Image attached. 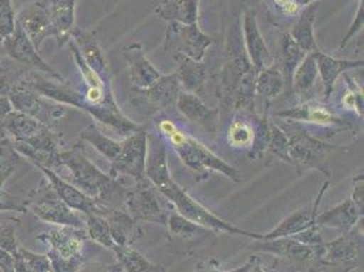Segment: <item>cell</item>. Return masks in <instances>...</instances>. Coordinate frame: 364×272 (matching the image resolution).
Segmentation results:
<instances>
[{
    "label": "cell",
    "instance_id": "obj_7",
    "mask_svg": "<svg viewBox=\"0 0 364 272\" xmlns=\"http://www.w3.org/2000/svg\"><path fill=\"white\" fill-rule=\"evenodd\" d=\"M158 192L166 197L167 200L176 207V211L180 212L182 216H185L186 219L198 224L200 226L208 229L210 231H213V233L225 231V233H230V234H240V236L249 237L252 240H262L264 239V234L243 230V229L234 226L226 221L220 219L213 212L210 211L208 209H205L201 203H198V200H195L193 197H191L174 180H171L168 184H166Z\"/></svg>",
    "mask_w": 364,
    "mask_h": 272
},
{
    "label": "cell",
    "instance_id": "obj_39",
    "mask_svg": "<svg viewBox=\"0 0 364 272\" xmlns=\"http://www.w3.org/2000/svg\"><path fill=\"white\" fill-rule=\"evenodd\" d=\"M117 263L125 272H164L161 266L151 263L131 246H114Z\"/></svg>",
    "mask_w": 364,
    "mask_h": 272
},
{
    "label": "cell",
    "instance_id": "obj_29",
    "mask_svg": "<svg viewBox=\"0 0 364 272\" xmlns=\"http://www.w3.org/2000/svg\"><path fill=\"white\" fill-rule=\"evenodd\" d=\"M316 16H317L316 3L304 7L298 18L292 22V26L289 31V34L291 36V38L295 41V44L306 53H313V52L319 51V46H317V41H316V36H314Z\"/></svg>",
    "mask_w": 364,
    "mask_h": 272
},
{
    "label": "cell",
    "instance_id": "obj_16",
    "mask_svg": "<svg viewBox=\"0 0 364 272\" xmlns=\"http://www.w3.org/2000/svg\"><path fill=\"white\" fill-rule=\"evenodd\" d=\"M274 116L286 120L316 124L321 127H336L338 128V131H346L352 128V122L334 113L333 110L326 105V103L321 104L313 101H304L301 105L277 112Z\"/></svg>",
    "mask_w": 364,
    "mask_h": 272
},
{
    "label": "cell",
    "instance_id": "obj_17",
    "mask_svg": "<svg viewBox=\"0 0 364 272\" xmlns=\"http://www.w3.org/2000/svg\"><path fill=\"white\" fill-rule=\"evenodd\" d=\"M363 253V233L359 224L346 234H340L333 241L323 242L322 266L355 264Z\"/></svg>",
    "mask_w": 364,
    "mask_h": 272
},
{
    "label": "cell",
    "instance_id": "obj_24",
    "mask_svg": "<svg viewBox=\"0 0 364 272\" xmlns=\"http://www.w3.org/2000/svg\"><path fill=\"white\" fill-rule=\"evenodd\" d=\"M318 75L323 86V101L328 103L332 93H333L334 83L340 76L349 73L350 70L363 68V61H348V59H337L331 55L323 53L321 49L314 52Z\"/></svg>",
    "mask_w": 364,
    "mask_h": 272
},
{
    "label": "cell",
    "instance_id": "obj_33",
    "mask_svg": "<svg viewBox=\"0 0 364 272\" xmlns=\"http://www.w3.org/2000/svg\"><path fill=\"white\" fill-rule=\"evenodd\" d=\"M306 52H304L299 46L295 44V41L291 38L289 31H283L279 40L277 46V67L283 75L286 86H291L292 75L296 70V67L301 64V61L306 58Z\"/></svg>",
    "mask_w": 364,
    "mask_h": 272
},
{
    "label": "cell",
    "instance_id": "obj_45",
    "mask_svg": "<svg viewBox=\"0 0 364 272\" xmlns=\"http://www.w3.org/2000/svg\"><path fill=\"white\" fill-rule=\"evenodd\" d=\"M343 78L348 86V90L341 100V105L349 112H355L356 116L363 117V88L353 80L349 73H346Z\"/></svg>",
    "mask_w": 364,
    "mask_h": 272
},
{
    "label": "cell",
    "instance_id": "obj_14",
    "mask_svg": "<svg viewBox=\"0 0 364 272\" xmlns=\"http://www.w3.org/2000/svg\"><path fill=\"white\" fill-rule=\"evenodd\" d=\"M256 244L250 249L271 253L273 256L284 258L292 263H311L321 264V257L323 253V244L321 246H310L298 240L295 236L280 237L273 240H256ZM325 242V241H323Z\"/></svg>",
    "mask_w": 364,
    "mask_h": 272
},
{
    "label": "cell",
    "instance_id": "obj_11",
    "mask_svg": "<svg viewBox=\"0 0 364 272\" xmlns=\"http://www.w3.org/2000/svg\"><path fill=\"white\" fill-rule=\"evenodd\" d=\"M9 100L14 110L25 113L48 127H53L55 122L65 115L64 106L55 101H46L43 95L26 86L22 79L18 80L10 91Z\"/></svg>",
    "mask_w": 364,
    "mask_h": 272
},
{
    "label": "cell",
    "instance_id": "obj_37",
    "mask_svg": "<svg viewBox=\"0 0 364 272\" xmlns=\"http://www.w3.org/2000/svg\"><path fill=\"white\" fill-rule=\"evenodd\" d=\"M181 88L188 93H193L200 95L204 90L207 83V63L205 61H195L191 59H181L178 61V68L176 71Z\"/></svg>",
    "mask_w": 364,
    "mask_h": 272
},
{
    "label": "cell",
    "instance_id": "obj_28",
    "mask_svg": "<svg viewBox=\"0 0 364 272\" xmlns=\"http://www.w3.org/2000/svg\"><path fill=\"white\" fill-rule=\"evenodd\" d=\"M201 0H164L154 13L167 22H177L182 25H196L200 16Z\"/></svg>",
    "mask_w": 364,
    "mask_h": 272
},
{
    "label": "cell",
    "instance_id": "obj_12",
    "mask_svg": "<svg viewBox=\"0 0 364 272\" xmlns=\"http://www.w3.org/2000/svg\"><path fill=\"white\" fill-rule=\"evenodd\" d=\"M156 188L146 177L135 182V187L128 189L124 200V209L135 221H146L166 226L167 212L156 195Z\"/></svg>",
    "mask_w": 364,
    "mask_h": 272
},
{
    "label": "cell",
    "instance_id": "obj_15",
    "mask_svg": "<svg viewBox=\"0 0 364 272\" xmlns=\"http://www.w3.org/2000/svg\"><path fill=\"white\" fill-rule=\"evenodd\" d=\"M25 158L16 152L13 140L0 128V211L26 212L25 199L7 194L3 187Z\"/></svg>",
    "mask_w": 364,
    "mask_h": 272
},
{
    "label": "cell",
    "instance_id": "obj_34",
    "mask_svg": "<svg viewBox=\"0 0 364 272\" xmlns=\"http://www.w3.org/2000/svg\"><path fill=\"white\" fill-rule=\"evenodd\" d=\"M48 125L13 109L7 115L0 128L10 136L13 142H26L28 139L41 132Z\"/></svg>",
    "mask_w": 364,
    "mask_h": 272
},
{
    "label": "cell",
    "instance_id": "obj_44",
    "mask_svg": "<svg viewBox=\"0 0 364 272\" xmlns=\"http://www.w3.org/2000/svg\"><path fill=\"white\" fill-rule=\"evenodd\" d=\"M269 152L276 158L291 165L289 155V137L286 135L284 130L279 124L272 122V121H269V134H268L267 152Z\"/></svg>",
    "mask_w": 364,
    "mask_h": 272
},
{
    "label": "cell",
    "instance_id": "obj_25",
    "mask_svg": "<svg viewBox=\"0 0 364 272\" xmlns=\"http://www.w3.org/2000/svg\"><path fill=\"white\" fill-rule=\"evenodd\" d=\"M176 105L186 120L201 125L203 128L211 132L218 128L219 109L210 108L198 94L181 91Z\"/></svg>",
    "mask_w": 364,
    "mask_h": 272
},
{
    "label": "cell",
    "instance_id": "obj_10",
    "mask_svg": "<svg viewBox=\"0 0 364 272\" xmlns=\"http://www.w3.org/2000/svg\"><path fill=\"white\" fill-rule=\"evenodd\" d=\"M149 152V135L141 128L122 142V150L112 162L110 177L128 176L139 182L146 177V159Z\"/></svg>",
    "mask_w": 364,
    "mask_h": 272
},
{
    "label": "cell",
    "instance_id": "obj_41",
    "mask_svg": "<svg viewBox=\"0 0 364 272\" xmlns=\"http://www.w3.org/2000/svg\"><path fill=\"white\" fill-rule=\"evenodd\" d=\"M14 260L16 272H56L46 255L34 253L23 246H19Z\"/></svg>",
    "mask_w": 364,
    "mask_h": 272
},
{
    "label": "cell",
    "instance_id": "obj_53",
    "mask_svg": "<svg viewBox=\"0 0 364 272\" xmlns=\"http://www.w3.org/2000/svg\"><path fill=\"white\" fill-rule=\"evenodd\" d=\"M219 264L215 260H207L198 264L196 272H219Z\"/></svg>",
    "mask_w": 364,
    "mask_h": 272
},
{
    "label": "cell",
    "instance_id": "obj_58",
    "mask_svg": "<svg viewBox=\"0 0 364 272\" xmlns=\"http://www.w3.org/2000/svg\"><path fill=\"white\" fill-rule=\"evenodd\" d=\"M3 53H4V48H3V38L0 37V58L3 56Z\"/></svg>",
    "mask_w": 364,
    "mask_h": 272
},
{
    "label": "cell",
    "instance_id": "obj_36",
    "mask_svg": "<svg viewBox=\"0 0 364 272\" xmlns=\"http://www.w3.org/2000/svg\"><path fill=\"white\" fill-rule=\"evenodd\" d=\"M318 67L317 61L313 53H307L304 61L296 67L291 86L295 91V94L304 101H309V95L313 93L316 83L318 80Z\"/></svg>",
    "mask_w": 364,
    "mask_h": 272
},
{
    "label": "cell",
    "instance_id": "obj_31",
    "mask_svg": "<svg viewBox=\"0 0 364 272\" xmlns=\"http://www.w3.org/2000/svg\"><path fill=\"white\" fill-rule=\"evenodd\" d=\"M149 143L152 145V149L147 152L146 179L159 191L173 180L167 165L166 147L161 137H154Z\"/></svg>",
    "mask_w": 364,
    "mask_h": 272
},
{
    "label": "cell",
    "instance_id": "obj_49",
    "mask_svg": "<svg viewBox=\"0 0 364 272\" xmlns=\"http://www.w3.org/2000/svg\"><path fill=\"white\" fill-rule=\"evenodd\" d=\"M350 199L364 210V184L363 176H359L358 179L353 180V191H352V197Z\"/></svg>",
    "mask_w": 364,
    "mask_h": 272
},
{
    "label": "cell",
    "instance_id": "obj_55",
    "mask_svg": "<svg viewBox=\"0 0 364 272\" xmlns=\"http://www.w3.org/2000/svg\"><path fill=\"white\" fill-rule=\"evenodd\" d=\"M356 267V264H346V266H337L332 272H350Z\"/></svg>",
    "mask_w": 364,
    "mask_h": 272
},
{
    "label": "cell",
    "instance_id": "obj_18",
    "mask_svg": "<svg viewBox=\"0 0 364 272\" xmlns=\"http://www.w3.org/2000/svg\"><path fill=\"white\" fill-rule=\"evenodd\" d=\"M242 16L243 46L249 56V61H252L258 74L261 70L272 64V55L258 28L256 11L246 7L242 11Z\"/></svg>",
    "mask_w": 364,
    "mask_h": 272
},
{
    "label": "cell",
    "instance_id": "obj_8",
    "mask_svg": "<svg viewBox=\"0 0 364 272\" xmlns=\"http://www.w3.org/2000/svg\"><path fill=\"white\" fill-rule=\"evenodd\" d=\"M26 202V210L46 224L56 226H73L85 229L86 222L79 214L71 210L60 197L56 195L50 182L44 179L38 187L31 191Z\"/></svg>",
    "mask_w": 364,
    "mask_h": 272
},
{
    "label": "cell",
    "instance_id": "obj_50",
    "mask_svg": "<svg viewBox=\"0 0 364 272\" xmlns=\"http://www.w3.org/2000/svg\"><path fill=\"white\" fill-rule=\"evenodd\" d=\"M14 266H16L14 255H11L10 252L0 248V271L16 272Z\"/></svg>",
    "mask_w": 364,
    "mask_h": 272
},
{
    "label": "cell",
    "instance_id": "obj_46",
    "mask_svg": "<svg viewBox=\"0 0 364 272\" xmlns=\"http://www.w3.org/2000/svg\"><path fill=\"white\" fill-rule=\"evenodd\" d=\"M16 241V229L13 225H0V248L16 256L19 249Z\"/></svg>",
    "mask_w": 364,
    "mask_h": 272
},
{
    "label": "cell",
    "instance_id": "obj_22",
    "mask_svg": "<svg viewBox=\"0 0 364 272\" xmlns=\"http://www.w3.org/2000/svg\"><path fill=\"white\" fill-rule=\"evenodd\" d=\"M328 187H329V182H326L322 185V188L319 189L318 197L311 207H304L302 210H298V211L291 214L269 233L264 234L262 240H273V239H280V237L295 236V234H299L304 230H307L309 227L314 226L316 218L318 215L321 199L323 197L325 191L328 189Z\"/></svg>",
    "mask_w": 364,
    "mask_h": 272
},
{
    "label": "cell",
    "instance_id": "obj_40",
    "mask_svg": "<svg viewBox=\"0 0 364 272\" xmlns=\"http://www.w3.org/2000/svg\"><path fill=\"white\" fill-rule=\"evenodd\" d=\"M255 124L242 117H234L228 130V143L232 149L249 152L255 142Z\"/></svg>",
    "mask_w": 364,
    "mask_h": 272
},
{
    "label": "cell",
    "instance_id": "obj_57",
    "mask_svg": "<svg viewBox=\"0 0 364 272\" xmlns=\"http://www.w3.org/2000/svg\"><path fill=\"white\" fill-rule=\"evenodd\" d=\"M11 3H13V0H0V7L7 6V4H11Z\"/></svg>",
    "mask_w": 364,
    "mask_h": 272
},
{
    "label": "cell",
    "instance_id": "obj_3",
    "mask_svg": "<svg viewBox=\"0 0 364 272\" xmlns=\"http://www.w3.org/2000/svg\"><path fill=\"white\" fill-rule=\"evenodd\" d=\"M61 167H67L76 188L94 199L105 211L124 209L128 189L119 179H113L95 167L76 147L63 149L59 152Z\"/></svg>",
    "mask_w": 364,
    "mask_h": 272
},
{
    "label": "cell",
    "instance_id": "obj_27",
    "mask_svg": "<svg viewBox=\"0 0 364 272\" xmlns=\"http://www.w3.org/2000/svg\"><path fill=\"white\" fill-rule=\"evenodd\" d=\"M77 0H49L53 37L60 48L68 44L75 29V9Z\"/></svg>",
    "mask_w": 364,
    "mask_h": 272
},
{
    "label": "cell",
    "instance_id": "obj_13",
    "mask_svg": "<svg viewBox=\"0 0 364 272\" xmlns=\"http://www.w3.org/2000/svg\"><path fill=\"white\" fill-rule=\"evenodd\" d=\"M3 48H4V52L13 61L31 68V71H37L46 75V78H50L58 82H65L64 78L40 56L38 49L31 43L28 34L16 21L14 31L3 40Z\"/></svg>",
    "mask_w": 364,
    "mask_h": 272
},
{
    "label": "cell",
    "instance_id": "obj_38",
    "mask_svg": "<svg viewBox=\"0 0 364 272\" xmlns=\"http://www.w3.org/2000/svg\"><path fill=\"white\" fill-rule=\"evenodd\" d=\"M79 139L87 142L110 162H113L117 158L122 150V142H117L109 136L104 135L95 125H89L86 130H83L79 135Z\"/></svg>",
    "mask_w": 364,
    "mask_h": 272
},
{
    "label": "cell",
    "instance_id": "obj_2",
    "mask_svg": "<svg viewBox=\"0 0 364 272\" xmlns=\"http://www.w3.org/2000/svg\"><path fill=\"white\" fill-rule=\"evenodd\" d=\"M29 86L48 100H52L58 104L75 106L83 112H87L95 120L112 127L120 134L131 135L141 130V127L137 125L136 122L124 116L114 100L112 85L86 88L85 93H79L68 88L65 83L53 80L41 74H33L29 79Z\"/></svg>",
    "mask_w": 364,
    "mask_h": 272
},
{
    "label": "cell",
    "instance_id": "obj_56",
    "mask_svg": "<svg viewBox=\"0 0 364 272\" xmlns=\"http://www.w3.org/2000/svg\"><path fill=\"white\" fill-rule=\"evenodd\" d=\"M298 4H299V7L304 10V7H307V6H310V4H314L317 0H295Z\"/></svg>",
    "mask_w": 364,
    "mask_h": 272
},
{
    "label": "cell",
    "instance_id": "obj_5",
    "mask_svg": "<svg viewBox=\"0 0 364 272\" xmlns=\"http://www.w3.org/2000/svg\"><path fill=\"white\" fill-rule=\"evenodd\" d=\"M49 245L46 256L56 272H79L85 266V248L89 241L86 229L55 226L37 236Z\"/></svg>",
    "mask_w": 364,
    "mask_h": 272
},
{
    "label": "cell",
    "instance_id": "obj_21",
    "mask_svg": "<svg viewBox=\"0 0 364 272\" xmlns=\"http://www.w3.org/2000/svg\"><path fill=\"white\" fill-rule=\"evenodd\" d=\"M122 55L128 64L131 83L136 90L150 88L162 75L159 70L149 61L144 48L140 43L125 46L122 49Z\"/></svg>",
    "mask_w": 364,
    "mask_h": 272
},
{
    "label": "cell",
    "instance_id": "obj_6",
    "mask_svg": "<svg viewBox=\"0 0 364 272\" xmlns=\"http://www.w3.org/2000/svg\"><path fill=\"white\" fill-rule=\"evenodd\" d=\"M282 127V125H280ZM289 137V155L291 165L296 167L299 174L302 170H318L326 177L331 176L328 159L336 146L310 135L298 121L289 120L282 127Z\"/></svg>",
    "mask_w": 364,
    "mask_h": 272
},
{
    "label": "cell",
    "instance_id": "obj_1",
    "mask_svg": "<svg viewBox=\"0 0 364 272\" xmlns=\"http://www.w3.org/2000/svg\"><path fill=\"white\" fill-rule=\"evenodd\" d=\"M234 6L226 28V61L216 76V93L222 105L253 113L257 71L243 46L242 10L240 4Z\"/></svg>",
    "mask_w": 364,
    "mask_h": 272
},
{
    "label": "cell",
    "instance_id": "obj_54",
    "mask_svg": "<svg viewBox=\"0 0 364 272\" xmlns=\"http://www.w3.org/2000/svg\"><path fill=\"white\" fill-rule=\"evenodd\" d=\"M258 263L257 257H252L246 264H243L242 267H238V268H235V270H232V271H225V272H249L256 264ZM223 272V271H219Z\"/></svg>",
    "mask_w": 364,
    "mask_h": 272
},
{
    "label": "cell",
    "instance_id": "obj_48",
    "mask_svg": "<svg viewBox=\"0 0 364 272\" xmlns=\"http://www.w3.org/2000/svg\"><path fill=\"white\" fill-rule=\"evenodd\" d=\"M18 80H21V79L14 78V75L7 73L6 70L0 68V95L9 97L10 91L14 88V85H16Z\"/></svg>",
    "mask_w": 364,
    "mask_h": 272
},
{
    "label": "cell",
    "instance_id": "obj_19",
    "mask_svg": "<svg viewBox=\"0 0 364 272\" xmlns=\"http://www.w3.org/2000/svg\"><path fill=\"white\" fill-rule=\"evenodd\" d=\"M16 22L22 26L37 49H40L46 38L53 37L49 0H36L26 6L16 16Z\"/></svg>",
    "mask_w": 364,
    "mask_h": 272
},
{
    "label": "cell",
    "instance_id": "obj_51",
    "mask_svg": "<svg viewBox=\"0 0 364 272\" xmlns=\"http://www.w3.org/2000/svg\"><path fill=\"white\" fill-rule=\"evenodd\" d=\"M79 272H122V267L119 264V263H116V264H109V266H105V264H91V266H83Z\"/></svg>",
    "mask_w": 364,
    "mask_h": 272
},
{
    "label": "cell",
    "instance_id": "obj_43",
    "mask_svg": "<svg viewBox=\"0 0 364 272\" xmlns=\"http://www.w3.org/2000/svg\"><path fill=\"white\" fill-rule=\"evenodd\" d=\"M86 231L89 236V240L91 241L113 251L114 249V242L112 240L110 236V227L107 224V219L104 215H98V214H91L86 215Z\"/></svg>",
    "mask_w": 364,
    "mask_h": 272
},
{
    "label": "cell",
    "instance_id": "obj_9",
    "mask_svg": "<svg viewBox=\"0 0 364 272\" xmlns=\"http://www.w3.org/2000/svg\"><path fill=\"white\" fill-rule=\"evenodd\" d=\"M165 51L176 61L191 59L203 61L208 48L213 46V37L205 34L196 25H182L168 22L165 33Z\"/></svg>",
    "mask_w": 364,
    "mask_h": 272
},
{
    "label": "cell",
    "instance_id": "obj_4",
    "mask_svg": "<svg viewBox=\"0 0 364 272\" xmlns=\"http://www.w3.org/2000/svg\"><path fill=\"white\" fill-rule=\"evenodd\" d=\"M159 132L166 137L173 149L180 157L182 164L189 167L192 172H216L226 176L231 182H241V174L234 167H231L225 159L218 157L215 152L205 147L193 136L186 135L181 130L168 119H164L158 124Z\"/></svg>",
    "mask_w": 364,
    "mask_h": 272
},
{
    "label": "cell",
    "instance_id": "obj_42",
    "mask_svg": "<svg viewBox=\"0 0 364 272\" xmlns=\"http://www.w3.org/2000/svg\"><path fill=\"white\" fill-rule=\"evenodd\" d=\"M166 226L173 236L183 240H192L195 237H198L200 234H205L210 231L208 229L186 219L177 211H170L167 214Z\"/></svg>",
    "mask_w": 364,
    "mask_h": 272
},
{
    "label": "cell",
    "instance_id": "obj_52",
    "mask_svg": "<svg viewBox=\"0 0 364 272\" xmlns=\"http://www.w3.org/2000/svg\"><path fill=\"white\" fill-rule=\"evenodd\" d=\"M11 110H13V106H11V103H10L9 97L0 95V127H1L3 121H4V119L7 117V115H9Z\"/></svg>",
    "mask_w": 364,
    "mask_h": 272
},
{
    "label": "cell",
    "instance_id": "obj_30",
    "mask_svg": "<svg viewBox=\"0 0 364 272\" xmlns=\"http://www.w3.org/2000/svg\"><path fill=\"white\" fill-rule=\"evenodd\" d=\"M110 227V236L116 246H131L141 236V230L124 209L110 210L105 215Z\"/></svg>",
    "mask_w": 364,
    "mask_h": 272
},
{
    "label": "cell",
    "instance_id": "obj_32",
    "mask_svg": "<svg viewBox=\"0 0 364 272\" xmlns=\"http://www.w3.org/2000/svg\"><path fill=\"white\" fill-rule=\"evenodd\" d=\"M137 91L141 93V95L147 101H150L152 105L166 109L177 104V100L182 90L181 83L174 73L170 75H161L150 88Z\"/></svg>",
    "mask_w": 364,
    "mask_h": 272
},
{
    "label": "cell",
    "instance_id": "obj_20",
    "mask_svg": "<svg viewBox=\"0 0 364 272\" xmlns=\"http://www.w3.org/2000/svg\"><path fill=\"white\" fill-rule=\"evenodd\" d=\"M38 167L46 180L50 182V185L53 187L56 195L60 197L61 200L76 212H82L85 215H91V214H98V215H107V212L90 197H87L86 194H83L79 188H76L74 184L63 180L59 173L50 170L46 167Z\"/></svg>",
    "mask_w": 364,
    "mask_h": 272
},
{
    "label": "cell",
    "instance_id": "obj_47",
    "mask_svg": "<svg viewBox=\"0 0 364 272\" xmlns=\"http://www.w3.org/2000/svg\"><path fill=\"white\" fill-rule=\"evenodd\" d=\"M363 22H364V6H363V0H359V4H358V10H356V14H355V19H353V22H352V25L349 26L348 31L346 33V36H344V38H343V41L340 43V46H338V49H343L344 46L348 44L349 41L352 40V37L355 36V34H358L359 31L363 29Z\"/></svg>",
    "mask_w": 364,
    "mask_h": 272
},
{
    "label": "cell",
    "instance_id": "obj_23",
    "mask_svg": "<svg viewBox=\"0 0 364 272\" xmlns=\"http://www.w3.org/2000/svg\"><path fill=\"white\" fill-rule=\"evenodd\" d=\"M363 219V209H360L350 197L326 211L321 212L316 218L319 227H332L340 234H346Z\"/></svg>",
    "mask_w": 364,
    "mask_h": 272
},
{
    "label": "cell",
    "instance_id": "obj_35",
    "mask_svg": "<svg viewBox=\"0 0 364 272\" xmlns=\"http://www.w3.org/2000/svg\"><path fill=\"white\" fill-rule=\"evenodd\" d=\"M284 79L277 67L276 63H272L267 68L261 70L256 78V98H261L265 104V112L268 110V106L276 97L280 95V93L284 90Z\"/></svg>",
    "mask_w": 364,
    "mask_h": 272
},
{
    "label": "cell",
    "instance_id": "obj_26",
    "mask_svg": "<svg viewBox=\"0 0 364 272\" xmlns=\"http://www.w3.org/2000/svg\"><path fill=\"white\" fill-rule=\"evenodd\" d=\"M71 38L75 43L80 56L89 64L91 70L95 71L104 80H112L107 59L95 34L92 31L75 28L73 31Z\"/></svg>",
    "mask_w": 364,
    "mask_h": 272
}]
</instances>
